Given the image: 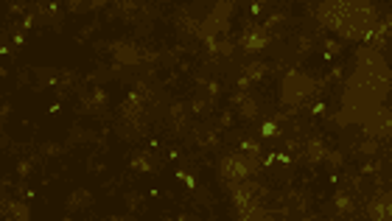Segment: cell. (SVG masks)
Instances as JSON below:
<instances>
[{
    "label": "cell",
    "mask_w": 392,
    "mask_h": 221,
    "mask_svg": "<svg viewBox=\"0 0 392 221\" xmlns=\"http://www.w3.org/2000/svg\"><path fill=\"white\" fill-rule=\"evenodd\" d=\"M336 207H339V213L345 216V213H353V199H350V193H336Z\"/></svg>",
    "instance_id": "8992f818"
},
{
    "label": "cell",
    "mask_w": 392,
    "mask_h": 221,
    "mask_svg": "<svg viewBox=\"0 0 392 221\" xmlns=\"http://www.w3.org/2000/svg\"><path fill=\"white\" fill-rule=\"evenodd\" d=\"M104 3H107V0H93V6H104Z\"/></svg>",
    "instance_id": "ba28073f"
},
{
    "label": "cell",
    "mask_w": 392,
    "mask_h": 221,
    "mask_svg": "<svg viewBox=\"0 0 392 221\" xmlns=\"http://www.w3.org/2000/svg\"><path fill=\"white\" fill-rule=\"evenodd\" d=\"M269 28L266 25H261V28H252V31H247L244 34V40H241V45H244V51H250V54H255V51H263L266 48V42H269Z\"/></svg>",
    "instance_id": "3957f363"
},
{
    "label": "cell",
    "mask_w": 392,
    "mask_h": 221,
    "mask_svg": "<svg viewBox=\"0 0 392 221\" xmlns=\"http://www.w3.org/2000/svg\"><path fill=\"white\" fill-rule=\"evenodd\" d=\"M258 3H261V0H258Z\"/></svg>",
    "instance_id": "9c48e42d"
},
{
    "label": "cell",
    "mask_w": 392,
    "mask_h": 221,
    "mask_svg": "<svg viewBox=\"0 0 392 221\" xmlns=\"http://www.w3.org/2000/svg\"><path fill=\"white\" fill-rule=\"evenodd\" d=\"M3 213H6V219H28V210L20 207V205H14V202L3 207Z\"/></svg>",
    "instance_id": "5b68a950"
},
{
    "label": "cell",
    "mask_w": 392,
    "mask_h": 221,
    "mask_svg": "<svg viewBox=\"0 0 392 221\" xmlns=\"http://www.w3.org/2000/svg\"><path fill=\"white\" fill-rule=\"evenodd\" d=\"M261 76H263V64H261V62H252V64H247V70H244V79L250 81V84H252V81H258Z\"/></svg>",
    "instance_id": "277c9868"
},
{
    "label": "cell",
    "mask_w": 392,
    "mask_h": 221,
    "mask_svg": "<svg viewBox=\"0 0 392 221\" xmlns=\"http://www.w3.org/2000/svg\"><path fill=\"white\" fill-rule=\"evenodd\" d=\"M261 134H263V137H274V134H277V126H274V123H263V126H261Z\"/></svg>",
    "instance_id": "52a82bcc"
},
{
    "label": "cell",
    "mask_w": 392,
    "mask_h": 221,
    "mask_svg": "<svg viewBox=\"0 0 392 221\" xmlns=\"http://www.w3.org/2000/svg\"><path fill=\"white\" fill-rule=\"evenodd\" d=\"M320 20L347 40H359L370 37L376 25V11L367 0H328L320 11Z\"/></svg>",
    "instance_id": "6da1fadb"
},
{
    "label": "cell",
    "mask_w": 392,
    "mask_h": 221,
    "mask_svg": "<svg viewBox=\"0 0 392 221\" xmlns=\"http://www.w3.org/2000/svg\"><path fill=\"white\" fill-rule=\"evenodd\" d=\"M255 168H258V163L252 160V154H233V157L221 160V179H227L230 185H238V182L250 179Z\"/></svg>",
    "instance_id": "7a4b0ae2"
}]
</instances>
